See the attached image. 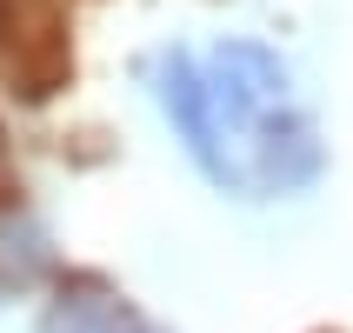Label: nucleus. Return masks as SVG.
Instances as JSON below:
<instances>
[{
	"label": "nucleus",
	"mask_w": 353,
	"mask_h": 333,
	"mask_svg": "<svg viewBox=\"0 0 353 333\" xmlns=\"http://www.w3.org/2000/svg\"><path fill=\"white\" fill-rule=\"evenodd\" d=\"M160 107L200 160V174L240 200L294 194L320 174L314 114L300 107L287 67L254 40H227L214 54H167Z\"/></svg>",
	"instance_id": "nucleus-1"
},
{
	"label": "nucleus",
	"mask_w": 353,
	"mask_h": 333,
	"mask_svg": "<svg viewBox=\"0 0 353 333\" xmlns=\"http://www.w3.org/2000/svg\"><path fill=\"white\" fill-rule=\"evenodd\" d=\"M0 67L27 100H47L74 67L60 0H0Z\"/></svg>",
	"instance_id": "nucleus-2"
},
{
	"label": "nucleus",
	"mask_w": 353,
	"mask_h": 333,
	"mask_svg": "<svg viewBox=\"0 0 353 333\" xmlns=\"http://www.w3.org/2000/svg\"><path fill=\"white\" fill-rule=\"evenodd\" d=\"M40 333H154V327L120 294H107V287H67V294L47 307Z\"/></svg>",
	"instance_id": "nucleus-3"
}]
</instances>
